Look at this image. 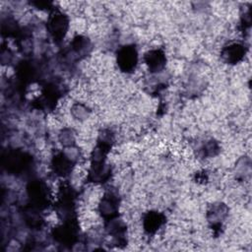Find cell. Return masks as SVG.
Wrapping results in <instances>:
<instances>
[{
  "label": "cell",
  "mask_w": 252,
  "mask_h": 252,
  "mask_svg": "<svg viewBox=\"0 0 252 252\" xmlns=\"http://www.w3.org/2000/svg\"><path fill=\"white\" fill-rule=\"evenodd\" d=\"M25 156L20 152H10L4 158V166L7 170L12 172H18L24 168L25 164Z\"/></svg>",
  "instance_id": "30bf717a"
},
{
  "label": "cell",
  "mask_w": 252,
  "mask_h": 252,
  "mask_svg": "<svg viewBox=\"0 0 252 252\" xmlns=\"http://www.w3.org/2000/svg\"><path fill=\"white\" fill-rule=\"evenodd\" d=\"M220 55L225 63L237 64L244 58L245 49L241 43L232 42L222 48Z\"/></svg>",
  "instance_id": "8992f818"
},
{
  "label": "cell",
  "mask_w": 252,
  "mask_h": 252,
  "mask_svg": "<svg viewBox=\"0 0 252 252\" xmlns=\"http://www.w3.org/2000/svg\"><path fill=\"white\" fill-rule=\"evenodd\" d=\"M77 135L73 128H62L58 133V141L63 148L76 146Z\"/></svg>",
  "instance_id": "8fae6325"
},
{
  "label": "cell",
  "mask_w": 252,
  "mask_h": 252,
  "mask_svg": "<svg viewBox=\"0 0 252 252\" xmlns=\"http://www.w3.org/2000/svg\"><path fill=\"white\" fill-rule=\"evenodd\" d=\"M228 215L227 207L222 203H217L210 207L207 212V220L212 227H220Z\"/></svg>",
  "instance_id": "ba28073f"
},
{
  "label": "cell",
  "mask_w": 252,
  "mask_h": 252,
  "mask_svg": "<svg viewBox=\"0 0 252 252\" xmlns=\"http://www.w3.org/2000/svg\"><path fill=\"white\" fill-rule=\"evenodd\" d=\"M28 194L31 201L36 206H43L48 199L47 196V187L41 182H34L31 184V187L28 189Z\"/></svg>",
  "instance_id": "9c48e42d"
},
{
  "label": "cell",
  "mask_w": 252,
  "mask_h": 252,
  "mask_svg": "<svg viewBox=\"0 0 252 252\" xmlns=\"http://www.w3.org/2000/svg\"><path fill=\"white\" fill-rule=\"evenodd\" d=\"M72 50L78 54V55H85L87 54L91 49V41L89 38L83 35H77L73 38V41L71 43Z\"/></svg>",
  "instance_id": "7c38bea8"
},
{
  "label": "cell",
  "mask_w": 252,
  "mask_h": 252,
  "mask_svg": "<svg viewBox=\"0 0 252 252\" xmlns=\"http://www.w3.org/2000/svg\"><path fill=\"white\" fill-rule=\"evenodd\" d=\"M98 213L105 220L117 217L119 210V199L113 192H106L100 198L97 205Z\"/></svg>",
  "instance_id": "3957f363"
},
{
  "label": "cell",
  "mask_w": 252,
  "mask_h": 252,
  "mask_svg": "<svg viewBox=\"0 0 252 252\" xmlns=\"http://www.w3.org/2000/svg\"><path fill=\"white\" fill-rule=\"evenodd\" d=\"M69 20L62 12L54 11L47 20V31L55 40L64 38L68 32Z\"/></svg>",
  "instance_id": "6da1fadb"
},
{
  "label": "cell",
  "mask_w": 252,
  "mask_h": 252,
  "mask_svg": "<svg viewBox=\"0 0 252 252\" xmlns=\"http://www.w3.org/2000/svg\"><path fill=\"white\" fill-rule=\"evenodd\" d=\"M144 60H145V64L147 65L148 69L152 73H158V72L162 71L166 64L165 63L166 62L165 54L159 48L149 50L145 54Z\"/></svg>",
  "instance_id": "5b68a950"
},
{
  "label": "cell",
  "mask_w": 252,
  "mask_h": 252,
  "mask_svg": "<svg viewBox=\"0 0 252 252\" xmlns=\"http://www.w3.org/2000/svg\"><path fill=\"white\" fill-rule=\"evenodd\" d=\"M71 115L74 119L83 122L86 121L91 115V109L83 102H75L71 106Z\"/></svg>",
  "instance_id": "4fadbf2b"
},
{
  "label": "cell",
  "mask_w": 252,
  "mask_h": 252,
  "mask_svg": "<svg viewBox=\"0 0 252 252\" xmlns=\"http://www.w3.org/2000/svg\"><path fill=\"white\" fill-rule=\"evenodd\" d=\"M165 222V218L162 214L157 211L147 213L143 218V228L148 234H155L158 232Z\"/></svg>",
  "instance_id": "52a82bcc"
},
{
  "label": "cell",
  "mask_w": 252,
  "mask_h": 252,
  "mask_svg": "<svg viewBox=\"0 0 252 252\" xmlns=\"http://www.w3.org/2000/svg\"><path fill=\"white\" fill-rule=\"evenodd\" d=\"M138 59L139 57L137 49L133 45H125L120 47L116 55L118 68L125 73H130L136 69Z\"/></svg>",
  "instance_id": "7a4b0ae2"
},
{
  "label": "cell",
  "mask_w": 252,
  "mask_h": 252,
  "mask_svg": "<svg viewBox=\"0 0 252 252\" xmlns=\"http://www.w3.org/2000/svg\"><path fill=\"white\" fill-rule=\"evenodd\" d=\"M76 163L67 156L64 151L57 153L51 160V168L54 174L62 178L70 175Z\"/></svg>",
  "instance_id": "277c9868"
}]
</instances>
